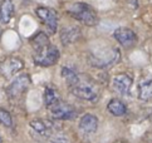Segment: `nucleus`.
<instances>
[{"instance_id": "7", "label": "nucleus", "mask_w": 152, "mask_h": 143, "mask_svg": "<svg viewBox=\"0 0 152 143\" xmlns=\"http://www.w3.org/2000/svg\"><path fill=\"white\" fill-rule=\"evenodd\" d=\"M24 68V62L17 57H8L0 62V74L4 78H12Z\"/></svg>"}, {"instance_id": "16", "label": "nucleus", "mask_w": 152, "mask_h": 143, "mask_svg": "<svg viewBox=\"0 0 152 143\" xmlns=\"http://www.w3.org/2000/svg\"><path fill=\"white\" fill-rule=\"evenodd\" d=\"M30 128L33 129L35 133L38 134H40V136H48V133H49V124H48L45 120H43V119H33V120H30Z\"/></svg>"}, {"instance_id": "12", "label": "nucleus", "mask_w": 152, "mask_h": 143, "mask_svg": "<svg viewBox=\"0 0 152 143\" xmlns=\"http://www.w3.org/2000/svg\"><path fill=\"white\" fill-rule=\"evenodd\" d=\"M14 3L13 0H3L0 3V23L8 24L14 16Z\"/></svg>"}, {"instance_id": "14", "label": "nucleus", "mask_w": 152, "mask_h": 143, "mask_svg": "<svg viewBox=\"0 0 152 143\" xmlns=\"http://www.w3.org/2000/svg\"><path fill=\"white\" fill-rule=\"evenodd\" d=\"M107 109L115 117H123L127 112V108L124 106V103L119 99H111L107 104Z\"/></svg>"}, {"instance_id": "19", "label": "nucleus", "mask_w": 152, "mask_h": 143, "mask_svg": "<svg viewBox=\"0 0 152 143\" xmlns=\"http://www.w3.org/2000/svg\"><path fill=\"white\" fill-rule=\"evenodd\" d=\"M0 124L4 127H13V117L7 109L0 108Z\"/></svg>"}, {"instance_id": "4", "label": "nucleus", "mask_w": 152, "mask_h": 143, "mask_svg": "<svg viewBox=\"0 0 152 143\" xmlns=\"http://www.w3.org/2000/svg\"><path fill=\"white\" fill-rule=\"evenodd\" d=\"M50 117L59 120H70L77 117V111L70 104L63 102L62 99L48 108Z\"/></svg>"}, {"instance_id": "1", "label": "nucleus", "mask_w": 152, "mask_h": 143, "mask_svg": "<svg viewBox=\"0 0 152 143\" xmlns=\"http://www.w3.org/2000/svg\"><path fill=\"white\" fill-rule=\"evenodd\" d=\"M68 13L73 16L75 20L80 21L82 24L87 26H94L98 24V14L91 7L89 4L86 3H74L68 8Z\"/></svg>"}, {"instance_id": "6", "label": "nucleus", "mask_w": 152, "mask_h": 143, "mask_svg": "<svg viewBox=\"0 0 152 143\" xmlns=\"http://www.w3.org/2000/svg\"><path fill=\"white\" fill-rule=\"evenodd\" d=\"M35 13L38 18L42 20V23L50 31V34H54L58 29V14L56 10L47 7H38L35 9Z\"/></svg>"}, {"instance_id": "10", "label": "nucleus", "mask_w": 152, "mask_h": 143, "mask_svg": "<svg viewBox=\"0 0 152 143\" xmlns=\"http://www.w3.org/2000/svg\"><path fill=\"white\" fill-rule=\"evenodd\" d=\"M98 128V119L96 115L87 113L79 120V129L86 134H93Z\"/></svg>"}, {"instance_id": "17", "label": "nucleus", "mask_w": 152, "mask_h": 143, "mask_svg": "<svg viewBox=\"0 0 152 143\" xmlns=\"http://www.w3.org/2000/svg\"><path fill=\"white\" fill-rule=\"evenodd\" d=\"M49 38H48V35L45 34L44 31H39L37 33V34L30 39V44L31 47H33L34 50H37V49H39L42 47L47 45V44H49Z\"/></svg>"}, {"instance_id": "18", "label": "nucleus", "mask_w": 152, "mask_h": 143, "mask_svg": "<svg viewBox=\"0 0 152 143\" xmlns=\"http://www.w3.org/2000/svg\"><path fill=\"white\" fill-rule=\"evenodd\" d=\"M62 77H63V79L66 80V83L68 84L69 88L73 87L74 84H77L78 80H79L78 74L75 73L73 69L67 68V67H63V68H62Z\"/></svg>"}, {"instance_id": "8", "label": "nucleus", "mask_w": 152, "mask_h": 143, "mask_svg": "<svg viewBox=\"0 0 152 143\" xmlns=\"http://www.w3.org/2000/svg\"><path fill=\"white\" fill-rule=\"evenodd\" d=\"M113 35H115V39L126 49L133 48L137 43V35L129 28H117Z\"/></svg>"}, {"instance_id": "2", "label": "nucleus", "mask_w": 152, "mask_h": 143, "mask_svg": "<svg viewBox=\"0 0 152 143\" xmlns=\"http://www.w3.org/2000/svg\"><path fill=\"white\" fill-rule=\"evenodd\" d=\"M34 63L39 67H52L59 59V50L52 43L34 50L33 54Z\"/></svg>"}, {"instance_id": "11", "label": "nucleus", "mask_w": 152, "mask_h": 143, "mask_svg": "<svg viewBox=\"0 0 152 143\" xmlns=\"http://www.w3.org/2000/svg\"><path fill=\"white\" fill-rule=\"evenodd\" d=\"M138 98L141 101H150L152 98V75L143 77L138 83Z\"/></svg>"}, {"instance_id": "20", "label": "nucleus", "mask_w": 152, "mask_h": 143, "mask_svg": "<svg viewBox=\"0 0 152 143\" xmlns=\"http://www.w3.org/2000/svg\"><path fill=\"white\" fill-rule=\"evenodd\" d=\"M49 143H69V141L64 136H56L50 139Z\"/></svg>"}, {"instance_id": "13", "label": "nucleus", "mask_w": 152, "mask_h": 143, "mask_svg": "<svg viewBox=\"0 0 152 143\" xmlns=\"http://www.w3.org/2000/svg\"><path fill=\"white\" fill-rule=\"evenodd\" d=\"M80 35H82V33H80L78 26H72V28H66L62 30L61 39L64 45H68V44H72L74 42L79 40Z\"/></svg>"}, {"instance_id": "5", "label": "nucleus", "mask_w": 152, "mask_h": 143, "mask_svg": "<svg viewBox=\"0 0 152 143\" xmlns=\"http://www.w3.org/2000/svg\"><path fill=\"white\" fill-rule=\"evenodd\" d=\"M69 89L75 97L80 98V99H83V101L94 102V101H97V98L99 96L98 90H97V88L93 84L87 83V82H80V79L78 80L77 84L70 87Z\"/></svg>"}, {"instance_id": "3", "label": "nucleus", "mask_w": 152, "mask_h": 143, "mask_svg": "<svg viewBox=\"0 0 152 143\" xmlns=\"http://www.w3.org/2000/svg\"><path fill=\"white\" fill-rule=\"evenodd\" d=\"M31 83L29 74H21L18 78H15L7 88V94L10 99H18L24 93L28 90Z\"/></svg>"}, {"instance_id": "15", "label": "nucleus", "mask_w": 152, "mask_h": 143, "mask_svg": "<svg viewBox=\"0 0 152 143\" xmlns=\"http://www.w3.org/2000/svg\"><path fill=\"white\" fill-rule=\"evenodd\" d=\"M59 101H61V97H59L58 90L53 85H47L44 90V103L47 108L52 107L53 104H56Z\"/></svg>"}, {"instance_id": "9", "label": "nucleus", "mask_w": 152, "mask_h": 143, "mask_svg": "<svg viewBox=\"0 0 152 143\" xmlns=\"http://www.w3.org/2000/svg\"><path fill=\"white\" fill-rule=\"evenodd\" d=\"M112 87L118 94L127 96L132 87V78L126 73L117 74L112 79Z\"/></svg>"}]
</instances>
